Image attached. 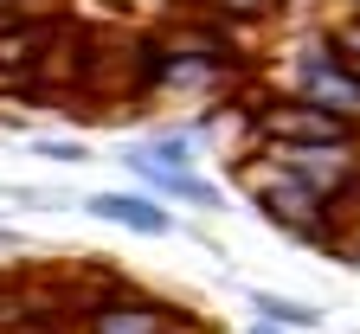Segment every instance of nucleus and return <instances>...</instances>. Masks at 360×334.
<instances>
[{
  "mask_svg": "<svg viewBox=\"0 0 360 334\" xmlns=\"http://www.w3.org/2000/svg\"><path fill=\"white\" fill-rule=\"evenodd\" d=\"M245 193H251V206L277 225V231H290L296 245H315V251H328V257H341V231H335V219H328V206L309 193V186L290 174V167H277V161H257V167H245Z\"/></svg>",
  "mask_w": 360,
  "mask_h": 334,
  "instance_id": "obj_1",
  "label": "nucleus"
},
{
  "mask_svg": "<svg viewBox=\"0 0 360 334\" xmlns=\"http://www.w3.org/2000/svg\"><path fill=\"white\" fill-rule=\"evenodd\" d=\"M245 129L251 141H264V148H360V129L328 116V110H315L302 97H257L245 103Z\"/></svg>",
  "mask_w": 360,
  "mask_h": 334,
  "instance_id": "obj_2",
  "label": "nucleus"
},
{
  "mask_svg": "<svg viewBox=\"0 0 360 334\" xmlns=\"http://www.w3.org/2000/svg\"><path fill=\"white\" fill-rule=\"evenodd\" d=\"M290 97H302V103H315V110H328V116H341V122L360 129V77L328 52V32L296 45V58H290Z\"/></svg>",
  "mask_w": 360,
  "mask_h": 334,
  "instance_id": "obj_3",
  "label": "nucleus"
},
{
  "mask_svg": "<svg viewBox=\"0 0 360 334\" xmlns=\"http://www.w3.org/2000/svg\"><path fill=\"white\" fill-rule=\"evenodd\" d=\"M180 321L187 315L155 296H97L77 315V334H174Z\"/></svg>",
  "mask_w": 360,
  "mask_h": 334,
  "instance_id": "obj_4",
  "label": "nucleus"
},
{
  "mask_svg": "<svg viewBox=\"0 0 360 334\" xmlns=\"http://www.w3.org/2000/svg\"><path fill=\"white\" fill-rule=\"evenodd\" d=\"M84 212L103 219V225H122V231H135V238H167V231H174V212H167L161 200H148V193H90Z\"/></svg>",
  "mask_w": 360,
  "mask_h": 334,
  "instance_id": "obj_5",
  "label": "nucleus"
},
{
  "mask_svg": "<svg viewBox=\"0 0 360 334\" xmlns=\"http://www.w3.org/2000/svg\"><path fill=\"white\" fill-rule=\"evenodd\" d=\"M122 161H129V174H135V180L148 186V200H193V206H206V212L219 206V186H206L200 174H167V167H148L135 148H129Z\"/></svg>",
  "mask_w": 360,
  "mask_h": 334,
  "instance_id": "obj_6",
  "label": "nucleus"
},
{
  "mask_svg": "<svg viewBox=\"0 0 360 334\" xmlns=\"http://www.w3.org/2000/svg\"><path fill=\"white\" fill-rule=\"evenodd\" d=\"M251 309H257V321L283 328V334H315L322 328V309L302 302V296H283V290H251Z\"/></svg>",
  "mask_w": 360,
  "mask_h": 334,
  "instance_id": "obj_7",
  "label": "nucleus"
},
{
  "mask_svg": "<svg viewBox=\"0 0 360 334\" xmlns=\"http://www.w3.org/2000/svg\"><path fill=\"white\" fill-rule=\"evenodd\" d=\"M135 155H142L148 167H167V174H193V135H155V141H142V148H135Z\"/></svg>",
  "mask_w": 360,
  "mask_h": 334,
  "instance_id": "obj_8",
  "label": "nucleus"
},
{
  "mask_svg": "<svg viewBox=\"0 0 360 334\" xmlns=\"http://www.w3.org/2000/svg\"><path fill=\"white\" fill-rule=\"evenodd\" d=\"M200 13H219V20H232V26H264V20H277L290 0H193Z\"/></svg>",
  "mask_w": 360,
  "mask_h": 334,
  "instance_id": "obj_9",
  "label": "nucleus"
},
{
  "mask_svg": "<svg viewBox=\"0 0 360 334\" xmlns=\"http://www.w3.org/2000/svg\"><path fill=\"white\" fill-rule=\"evenodd\" d=\"M328 52L360 77V13H347V20H335V26H328Z\"/></svg>",
  "mask_w": 360,
  "mask_h": 334,
  "instance_id": "obj_10",
  "label": "nucleus"
},
{
  "mask_svg": "<svg viewBox=\"0 0 360 334\" xmlns=\"http://www.w3.org/2000/svg\"><path fill=\"white\" fill-rule=\"evenodd\" d=\"M32 155L58 161V167H77V161H90V148H84L77 135H39V141H32Z\"/></svg>",
  "mask_w": 360,
  "mask_h": 334,
  "instance_id": "obj_11",
  "label": "nucleus"
},
{
  "mask_svg": "<svg viewBox=\"0 0 360 334\" xmlns=\"http://www.w3.org/2000/svg\"><path fill=\"white\" fill-rule=\"evenodd\" d=\"M341 264H347V270H360V238H347V245H341Z\"/></svg>",
  "mask_w": 360,
  "mask_h": 334,
  "instance_id": "obj_12",
  "label": "nucleus"
},
{
  "mask_svg": "<svg viewBox=\"0 0 360 334\" xmlns=\"http://www.w3.org/2000/svg\"><path fill=\"white\" fill-rule=\"evenodd\" d=\"M0 251H20V231H7V225H0Z\"/></svg>",
  "mask_w": 360,
  "mask_h": 334,
  "instance_id": "obj_13",
  "label": "nucleus"
},
{
  "mask_svg": "<svg viewBox=\"0 0 360 334\" xmlns=\"http://www.w3.org/2000/svg\"><path fill=\"white\" fill-rule=\"evenodd\" d=\"M245 334H283V328H270V321H251V328H245Z\"/></svg>",
  "mask_w": 360,
  "mask_h": 334,
  "instance_id": "obj_14",
  "label": "nucleus"
}]
</instances>
